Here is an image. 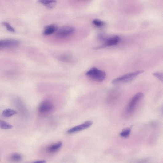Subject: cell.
Wrapping results in <instances>:
<instances>
[{"instance_id": "16", "label": "cell", "mask_w": 163, "mask_h": 163, "mask_svg": "<svg viewBox=\"0 0 163 163\" xmlns=\"http://www.w3.org/2000/svg\"><path fill=\"white\" fill-rule=\"evenodd\" d=\"M93 24L96 26L98 27H101L104 26L105 23L103 21L100 20L96 19L93 22Z\"/></svg>"}, {"instance_id": "13", "label": "cell", "mask_w": 163, "mask_h": 163, "mask_svg": "<svg viewBox=\"0 0 163 163\" xmlns=\"http://www.w3.org/2000/svg\"><path fill=\"white\" fill-rule=\"evenodd\" d=\"M13 128L11 124L4 121L0 120V128L4 129H10Z\"/></svg>"}, {"instance_id": "11", "label": "cell", "mask_w": 163, "mask_h": 163, "mask_svg": "<svg viewBox=\"0 0 163 163\" xmlns=\"http://www.w3.org/2000/svg\"><path fill=\"white\" fill-rule=\"evenodd\" d=\"M62 143L61 142L54 144L50 146L48 149V151L50 153H54L57 151L61 148Z\"/></svg>"}, {"instance_id": "8", "label": "cell", "mask_w": 163, "mask_h": 163, "mask_svg": "<svg viewBox=\"0 0 163 163\" xmlns=\"http://www.w3.org/2000/svg\"><path fill=\"white\" fill-rule=\"evenodd\" d=\"M19 41L14 39L0 40V48L16 47L19 45Z\"/></svg>"}, {"instance_id": "15", "label": "cell", "mask_w": 163, "mask_h": 163, "mask_svg": "<svg viewBox=\"0 0 163 163\" xmlns=\"http://www.w3.org/2000/svg\"><path fill=\"white\" fill-rule=\"evenodd\" d=\"M11 158L12 161H18L22 160V157L20 153H15L11 155Z\"/></svg>"}, {"instance_id": "19", "label": "cell", "mask_w": 163, "mask_h": 163, "mask_svg": "<svg viewBox=\"0 0 163 163\" xmlns=\"http://www.w3.org/2000/svg\"><path fill=\"white\" fill-rule=\"evenodd\" d=\"M45 162H46V161L44 160L38 161L34 162V163H44Z\"/></svg>"}, {"instance_id": "14", "label": "cell", "mask_w": 163, "mask_h": 163, "mask_svg": "<svg viewBox=\"0 0 163 163\" xmlns=\"http://www.w3.org/2000/svg\"><path fill=\"white\" fill-rule=\"evenodd\" d=\"M131 128H127L124 129L120 133L121 137L124 138L128 137L131 132Z\"/></svg>"}, {"instance_id": "3", "label": "cell", "mask_w": 163, "mask_h": 163, "mask_svg": "<svg viewBox=\"0 0 163 163\" xmlns=\"http://www.w3.org/2000/svg\"><path fill=\"white\" fill-rule=\"evenodd\" d=\"M143 96V94L142 93H139L133 97L128 107L127 111L129 113H132L134 111L135 107Z\"/></svg>"}, {"instance_id": "4", "label": "cell", "mask_w": 163, "mask_h": 163, "mask_svg": "<svg viewBox=\"0 0 163 163\" xmlns=\"http://www.w3.org/2000/svg\"><path fill=\"white\" fill-rule=\"evenodd\" d=\"M57 35L61 38L68 37L73 34L75 29L74 27L70 26H65L62 27L57 31Z\"/></svg>"}, {"instance_id": "1", "label": "cell", "mask_w": 163, "mask_h": 163, "mask_svg": "<svg viewBox=\"0 0 163 163\" xmlns=\"http://www.w3.org/2000/svg\"><path fill=\"white\" fill-rule=\"evenodd\" d=\"M143 70H139L126 74L114 79L112 81V83L113 84H117L129 82L143 73Z\"/></svg>"}, {"instance_id": "10", "label": "cell", "mask_w": 163, "mask_h": 163, "mask_svg": "<svg viewBox=\"0 0 163 163\" xmlns=\"http://www.w3.org/2000/svg\"><path fill=\"white\" fill-rule=\"evenodd\" d=\"M38 2L48 8L52 9L55 6L57 1L56 0H38Z\"/></svg>"}, {"instance_id": "5", "label": "cell", "mask_w": 163, "mask_h": 163, "mask_svg": "<svg viewBox=\"0 0 163 163\" xmlns=\"http://www.w3.org/2000/svg\"><path fill=\"white\" fill-rule=\"evenodd\" d=\"M93 124V122L90 121H86L77 126L70 129L67 131L69 134L74 133L86 129L91 126Z\"/></svg>"}, {"instance_id": "17", "label": "cell", "mask_w": 163, "mask_h": 163, "mask_svg": "<svg viewBox=\"0 0 163 163\" xmlns=\"http://www.w3.org/2000/svg\"><path fill=\"white\" fill-rule=\"evenodd\" d=\"M2 24L6 27L7 30L12 32H14L15 30L11 25L8 23L6 22H3L2 23Z\"/></svg>"}, {"instance_id": "9", "label": "cell", "mask_w": 163, "mask_h": 163, "mask_svg": "<svg viewBox=\"0 0 163 163\" xmlns=\"http://www.w3.org/2000/svg\"><path fill=\"white\" fill-rule=\"evenodd\" d=\"M58 30V26L54 24H52L46 26L44 29L43 34L45 35H48L57 31Z\"/></svg>"}, {"instance_id": "2", "label": "cell", "mask_w": 163, "mask_h": 163, "mask_svg": "<svg viewBox=\"0 0 163 163\" xmlns=\"http://www.w3.org/2000/svg\"><path fill=\"white\" fill-rule=\"evenodd\" d=\"M86 75L93 79L99 82L104 80L106 76L104 71L96 67L90 69L86 72Z\"/></svg>"}, {"instance_id": "18", "label": "cell", "mask_w": 163, "mask_h": 163, "mask_svg": "<svg viewBox=\"0 0 163 163\" xmlns=\"http://www.w3.org/2000/svg\"><path fill=\"white\" fill-rule=\"evenodd\" d=\"M153 76L157 78L161 81L163 82V74L161 72H157L152 74Z\"/></svg>"}, {"instance_id": "7", "label": "cell", "mask_w": 163, "mask_h": 163, "mask_svg": "<svg viewBox=\"0 0 163 163\" xmlns=\"http://www.w3.org/2000/svg\"><path fill=\"white\" fill-rule=\"evenodd\" d=\"M53 108V105L50 101H45L42 102L40 105L39 110L41 113H47L51 112Z\"/></svg>"}, {"instance_id": "6", "label": "cell", "mask_w": 163, "mask_h": 163, "mask_svg": "<svg viewBox=\"0 0 163 163\" xmlns=\"http://www.w3.org/2000/svg\"><path fill=\"white\" fill-rule=\"evenodd\" d=\"M120 38L116 36L106 39L104 43L101 46L96 47V49H100L107 47L114 46L119 43Z\"/></svg>"}, {"instance_id": "12", "label": "cell", "mask_w": 163, "mask_h": 163, "mask_svg": "<svg viewBox=\"0 0 163 163\" xmlns=\"http://www.w3.org/2000/svg\"><path fill=\"white\" fill-rule=\"evenodd\" d=\"M16 111L11 109H7L3 112L2 114L5 117H10L16 114Z\"/></svg>"}]
</instances>
